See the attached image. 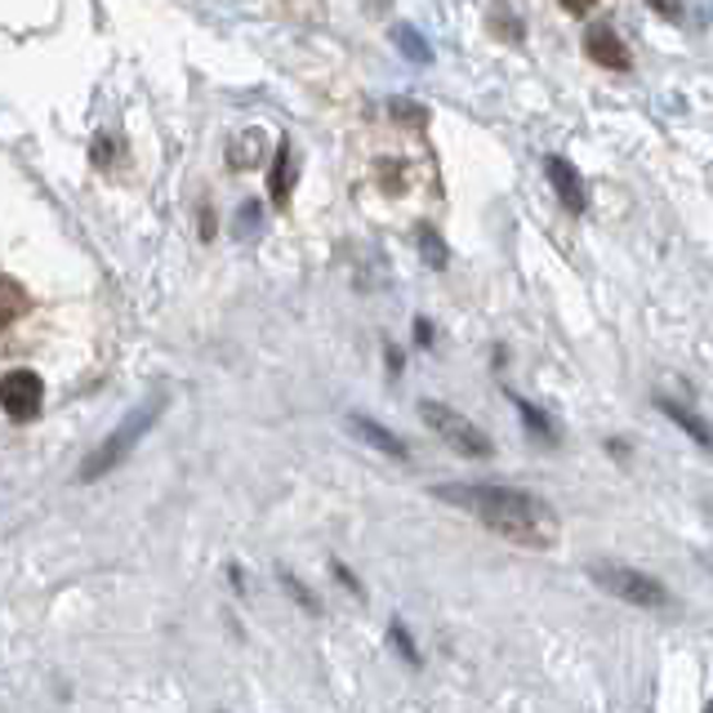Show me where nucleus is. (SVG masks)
Returning <instances> with one entry per match:
<instances>
[{
    "label": "nucleus",
    "mask_w": 713,
    "mask_h": 713,
    "mask_svg": "<svg viewBox=\"0 0 713 713\" xmlns=\"http://www.w3.org/2000/svg\"><path fill=\"white\" fill-rule=\"evenodd\" d=\"M433 495L450 508H464L473 513L478 522L495 536H504L508 544H522V549H553L562 527H557V513L531 495V491H517V486H491V482H446L433 486Z\"/></svg>",
    "instance_id": "nucleus-1"
},
{
    "label": "nucleus",
    "mask_w": 713,
    "mask_h": 713,
    "mask_svg": "<svg viewBox=\"0 0 713 713\" xmlns=\"http://www.w3.org/2000/svg\"><path fill=\"white\" fill-rule=\"evenodd\" d=\"M585 571H589V579H594L602 594H611V598H620L629 607H642V611H669L674 607V594L660 585V579L637 571V566H629V562L594 557Z\"/></svg>",
    "instance_id": "nucleus-2"
},
{
    "label": "nucleus",
    "mask_w": 713,
    "mask_h": 713,
    "mask_svg": "<svg viewBox=\"0 0 713 713\" xmlns=\"http://www.w3.org/2000/svg\"><path fill=\"white\" fill-rule=\"evenodd\" d=\"M161 411H165V398H152V402H143L135 415H125L120 424H116V433L94 450V456L81 464V482H94V478H103V473H112L116 464H125V456L135 450L139 441H143V433L161 419Z\"/></svg>",
    "instance_id": "nucleus-3"
},
{
    "label": "nucleus",
    "mask_w": 713,
    "mask_h": 713,
    "mask_svg": "<svg viewBox=\"0 0 713 713\" xmlns=\"http://www.w3.org/2000/svg\"><path fill=\"white\" fill-rule=\"evenodd\" d=\"M419 419L456 450V456H464V460H491L495 456V446H491V437L469 419V415H460L456 406H441V402H419Z\"/></svg>",
    "instance_id": "nucleus-4"
},
{
    "label": "nucleus",
    "mask_w": 713,
    "mask_h": 713,
    "mask_svg": "<svg viewBox=\"0 0 713 713\" xmlns=\"http://www.w3.org/2000/svg\"><path fill=\"white\" fill-rule=\"evenodd\" d=\"M41 402H45V383L36 370L27 366H14L0 375V411H5L14 424H27L41 415Z\"/></svg>",
    "instance_id": "nucleus-5"
},
{
    "label": "nucleus",
    "mask_w": 713,
    "mask_h": 713,
    "mask_svg": "<svg viewBox=\"0 0 713 713\" xmlns=\"http://www.w3.org/2000/svg\"><path fill=\"white\" fill-rule=\"evenodd\" d=\"M366 183L379 192L383 202H402L411 192V183H415V174L398 152H375L370 165H366Z\"/></svg>",
    "instance_id": "nucleus-6"
},
{
    "label": "nucleus",
    "mask_w": 713,
    "mask_h": 713,
    "mask_svg": "<svg viewBox=\"0 0 713 713\" xmlns=\"http://www.w3.org/2000/svg\"><path fill=\"white\" fill-rule=\"evenodd\" d=\"M544 174H549V183H553V192H557L562 210H566V215H585L589 197H585V179H579V170H575L566 157H544Z\"/></svg>",
    "instance_id": "nucleus-7"
},
{
    "label": "nucleus",
    "mask_w": 713,
    "mask_h": 713,
    "mask_svg": "<svg viewBox=\"0 0 713 713\" xmlns=\"http://www.w3.org/2000/svg\"><path fill=\"white\" fill-rule=\"evenodd\" d=\"M585 54L598 62V68H611V72H629V68H633V54L624 49V41H620L611 27H589Z\"/></svg>",
    "instance_id": "nucleus-8"
},
{
    "label": "nucleus",
    "mask_w": 713,
    "mask_h": 713,
    "mask_svg": "<svg viewBox=\"0 0 713 713\" xmlns=\"http://www.w3.org/2000/svg\"><path fill=\"white\" fill-rule=\"evenodd\" d=\"M656 411L665 415V419H674L695 446H704V450H713V424L704 419V415H695L691 406H682V402H669V398H656Z\"/></svg>",
    "instance_id": "nucleus-9"
},
{
    "label": "nucleus",
    "mask_w": 713,
    "mask_h": 713,
    "mask_svg": "<svg viewBox=\"0 0 713 713\" xmlns=\"http://www.w3.org/2000/svg\"><path fill=\"white\" fill-rule=\"evenodd\" d=\"M348 428L361 437V441H370L375 450H383L388 460H411V450H406V441L398 437V433H388L383 424H375V419H366V415H348Z\"/></svg>",
    "instance_id": "nucleus-10"
},
{
    "label": "nucleus",
    "mask_w": 713,
    "mask_h": 713,
    "mask_svg": "<svg viewBox=\"0 0 713 713\" xmlns=\"http://www.w3.org/2000/svg\"><path fill=\"white\" fill-rule=\"evenodd\" d=\"M273 202L277 206H286L290 202V187H295V152H290V143H281L277 148V161H273Z\"/></svg>",
    "instance_id": "nucleus-11"
},
{
    "label": "nucleus",
    "mask_w": 713,
    "mask_h": 713,
    "mask_svg": "<svg viewBox=\"0 0 713 713\" xmlns=\"http://www.w3.org/2000/svg\"><path fill=\"white\" fill-rule=\"evenodd\" d=\"M23 312H27V295H23V286L10 281V277H0V331L14 326V321H19Z\"/></svg>",
    "instance_id": "nucleus-12"
},
{
    "label": "nucleus",
    "mask_w": 713,
    "mask_h": 713,
    "mask_svg": "<svg viewBox=\"0 0 713 713\" xmlns=\"http://www.w3.org/2000/svg\"><path fill=\"white\" fill-rule=\"evenodd\" d=\"M513 406H517V415H522V424L531 428V437H540V441H549V446L557 441V433H553V419H549L544 411H536L527 398H513Z\"/></svg>",
    "instance_id": "nucleus-13"
},
{
    "label": "nucleus",
    "mask_w": 713,
    "mask_h": 713,
    "mask_svg": "<svg viewBox=\"0 0 713 713\" xmlns=\"http://www.w3.org/2000/svg\"><path fill=\"white\" fill-rule=\"evenodd\" d=\"M393 41H398V49H402L411 62H433V49L424 45V36H419L411 23H398V27H393Z\"/></svg>",
    "instance_id": "nucleus-14"
},
{
    "label": "nucleus",
    "mask_w": 713,
    "mask_h": 713,
    "mask_svg": "<svg viewBox=\"0 0 713 713\" xmlns=\"http://www.w3.org/2000/svg\"><path fill=\"white\" fill-rule=\"evenodd\" d=\"M258 143H264V135H258V129H250V135H241V139L232 143V152H228V161H232L237 170H250V165L258 161Z\"/></svg>",
    "instance_id": "nucleus-15"
},
{
    "label": "nucleus",
    "mask_w": 713,
    "mask_h": 713,
    "mask_svg": "<svg viewBox=\"0 0 713 713\" xmlns=\"http://www.w3.org/2000/svg\"><path fill=\"white\" fill-rule=\"evenodd\" d=\"M419 250H424V264H428V268H446V241H441L428 223L419 228Z\"/></svg>",
    "instance_id": "nucleus-16"
},
{
    "label": "nucleus",
    "mask_w": 713,
    "mask_h": 713,
    "mask_svg": "<svg viewBox=\"0 0 713 713\" xmlns=\"http://www.w3.org/2000/svg\"><path fill=\"white\" fill-rule=\"evenodd\" d=\"M388 112H393V120L415 125V129L428 120V107H424V103H411V99H393V103H388Z\"/></svg>",
    "instance_id": "nucleus-17"
},
{
    "label": "nucleus",
    "mask_w": 713,
    "mask_h": 713,
    "mask_svg": "<svg viewBox=\"0 0 713 713\" xmlns=\"http://www.w3.org/2000/svg\"><path fill=\"white\" fill-rule=\"evenodd\" d=\"M277 579H281V589H286V594H290V598H295L303 611H317V598H312V594L299 585V579H295L290 571H277Z\"/></svg>",
    "instance_id": "nucleus-18"
},
{
    "label": "nucleus",
    "mask_w": 713,
    "mask_h": 713,
    "mask_svg": "<svg viewBox=\"0 0 713 713\" xmlns=\"http://www.w3.org/2000/svg\"><path fill=\"white\" fill-rule=\"evenodd\" d=\"M268 10H281V14H317V0H258Z\"/></svg>",
    "instance_id": "nucleus-19"
},
{
    "label": "nucleus",
    "mask_w": 713,
    "mask_h": 713,
    "mask_svg": "<svg viewBox=\"0 0 713 713\" xmlns=\"http://www.w3.org/2000/svg\"><path fill=\"white\" fill-rule=\"evenodd\" d=\"M388 633H393V646H398V652H402V660H406V665H419V652H415L411 633H406L402 624H393V629H388Z\"/></svg>",
    "instance_id": "nucleus-20"
},
{
    "label": "nucleus",
    "mask_w": 713,
    "mask_h": 713,
    "mask_svg": "<svg viewBox=\"0 0 713 713\" xmlns=\"http://www.w3.org/2000/svg\"><path fill=\"white\" fill-rule=\"evenodd\" d=\"M656 14H665V19H682V0H646Z\"/></svg>",
    "instance_id": "nucleus-21"
},
{
    "label": "nucleus",
    "mask_w": 713,
    "mask_h": 713,
    "mask_svg": "<svg viewBox=\"0 0 713 713\" xmlns=\"http://www.w3.org/2000/svg\"><path fill=\"white\" fill-rule=\"evenodd\" d=\"M335 575H340V585H348V589H353V594L361 598V585H357V575H353V571H348L344 562H335Z\"/></svg>",
    "instance_id": "nucleus-22"
},
{
    "label": "nucleus",
    "mask_w": 713,
    "mask_h": 713,
    "mask_svg": "<svg viewBox=\"0 0 713 713\" xmlns=\"http://www.w3.org/2000/svg\"><path fill=\"white\" fill-rule=\"evenodd\" d=\"M562 5H566L571 14H589V10L598 5V0H562Z\"/></svg>",
    "instance_id": "nucleus-23"
},
{
    "label": "nucleus",
    "mask_w": 713,
    "mask_h": 713,
    "mask_svg": "<svg viewBox=\"0 0 713 713\" xmlns=\"http://www.w3.org/2000/svg\"><path fill=\"white\" fill-rule=\"evenodd\" d=\"M415 340H419V344L433 340V326H428V321H415Z\"/></svg>",
    "instance_id": "nucleus-24"
}]
</instances>
